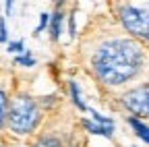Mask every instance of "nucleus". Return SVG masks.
<instances>
[{
  "label": "nucleus",
  "instance_id": "39448f33",
  "mask_svg": "<svg viewBox=\"0 0 149 147\" xmlns=\"http://www.w3.org/2000/svg\"><path fill=\"white\" fill-rule=\"evenodd\" d=\"M130 124H133V128L137 131V135H139L141 139H145V141L149 143V126L141 124V122H139V120H135V118H130Z\"/></svg>",
  "mask_w": 149,
  "mask_h": 147
},
{
  "label": "nucleus",
  "instance_id": "20e7f679",
  "mask_svg": "<svg viewBox=\"0 0 149 147\" xmlns=\"http://www.w3.org/2000/svg\"><path fill=\"white\" fill-rule=\"evenodd\" d=\"M122 104L137 116H149V85L137 87L128 93H124Z\"/></svg>",
  "mask_w": 149,
  "mask_h": 147
},
{
  "label": "nucleus",
  "instance_id": "423d86ee",
  "mask_svg": "<svg viewBox=\"0 0 149 147\" xmlns=\"http://www.w3.org/2000/svg\"><path fill=\"white\" fill-rule=\"evenodd\" d=\"M60 21H62V13H56L54 15V21H52V38L56 40L60 33Z\"/></svg>",
  "mask_w": 149,
  "mask_h": 147
},
{
  "label": "nucleus",
  "instance_id": "f257e3e1",
  "mask_svg": "<svg viewBox=\"0 0 149 147\" xmlns=\"http://www.w3.org/2000/svg\"><path fill=\"white\" fill-rule=\"evenodd\" d=\"M143 64V52L137 42L114 40L104 44L93 56V70L104 83L120 85L135 77Z\"/></svg>",
  "mask_w": 149,
  "mask_h": 147
},
{
  "label": "nucleus",
  "instance_id": "1a4fd4ad",
  "mask_svg": "<svg viewBox=\"0 0 149 147\" xmlns=\"http://www.w3.org/2000/svg\"><path fill=\"white\" fill-rule=\"evenodd\" d=\"M10 50H15V52H19V50H21V44H19V42H17V44H10Z\"/></svg>",
  "mask_w": 149,
  "mask_h": 147
},
{
  "label": "nucleus",
  "instance_id": "7ed1b4c3",
  "mask_svg": "<svg viewBox=\"0 0 149 147\" xmlns=\"http://www.w3.org/2000/svg\"><path fill=\"white\" fill-rule=\"evenodd\" d=\"M120 19L124 27L143 40H149V6H135V4H122L120 6Z\"/></svg>",
  "mask_w": 149,
  "mask_h": 147
},
{
  "label": "nucleus",
  "instance_id": "6e6552de",
  "mask_svg": "<svg viewBox=\"0 0 149 147\" xmlns=\"http://www.w3.org/2000/svg\"><path fill=\"white\" fill-rule=\"evenodd\" d=\"M4 116H6V95L0 91V126L4 122Z\"/></svg>",
  "mask_w": 149,
  "mask_h": 147
},
{
  "label": "nucleus",
  "instance_id": "9d476101",
  "mask_svg": "<svg viewBox=\"0 0 149 147\" xmlns=\"http://www.w3.org/2000/svg\"><path fill=\"white\" fill-rule=\"evenodd\" d=\"M0 147H2V145H0Z\"/></svg>",
  "mask_w": 149,
  "mask_h": 147
},
{
  "label": "nucleus",
  "instance_id": "f03ea898",
  "mask_svg": "<svg viewBox=\"0 0 149 147\" xmlns=\"http://www.w3.org/2000/svg\"><path fill=\"white\" fill-rule=\"evenodd\" d=\"M37 120H40V108L37 104L27 98V95H19L15 98L13 106H10V114H8V122L15 133H29L35 128Z\"/></svg>",
  "mask_w": 149,
  "mask_h": 147
},
{
  "label": "nucleus",
  "instance_id": "0eeeda50",
  "mask_svg": "<svg viewBox=\"0 0 149 147\" xmlns=\"http://www.w3.org/2000/svg\"><path fill=\"white\" fill-rule=\"evenodd\" d=\"M35 147H60V141L54 139V137H46V139H42V141H37Z\"/></svg>",
  "mask_w": 149,
  "mask_h": 147
}]
</instances>
